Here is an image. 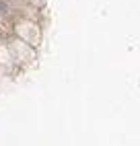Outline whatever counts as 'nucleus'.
I'll list each match as a JSON object with an SVG mask.
<instances>
[]
</instances>
